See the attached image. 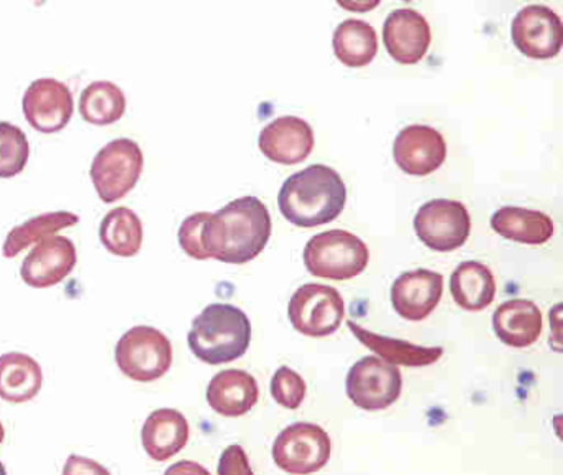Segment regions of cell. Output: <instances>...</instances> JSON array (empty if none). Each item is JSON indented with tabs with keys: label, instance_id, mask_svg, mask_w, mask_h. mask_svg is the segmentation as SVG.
<instances>
[{
	"label": "cell",
	"instance_id": "23",
	"mask_svg": "<svg viewBox=\"0 0 563 475\" xmlns=\"http://www.w3.org/2000/svg\"><path fill=\"white\" fill-rule=\"evenodd\" d=\"M490 228L506 240L522 244H543L553 236L552 218L529 208H499L490 217Z\"/></svg>",
	"mask_w": 563,
	"mask_h": 475
},
{
	"label": "cell",
	"instance_id": "31",
	"mask_svg": "<svg viewBox=\"0 0 563 475\" xmlns=\"http://www.w3.org/2000/svg\"><path fill=\"white\" fill-rule=\"evenodd\" d=\"M210 213H196L190 214L189 218L183 221L179 228V243L180 247L189 254L194 259H209L202 244V230L203 224L209 220Z\"/></svg>",
	"mask_w": 563,
	"mask_h": 475
},
{
	"label": "cell",
	"instance_id": "19",
	"mask_svg": "<svg viewBox=\"0 0 563 475\" xmlns=\"http://www.w3.org/2000/svg\"><path fill=\"white\" fill-rule=\"evenodd\" d=\"M190 428L186 416L177 409H156L147 416L141 432L144 449L153 461H169L189 442Z\"/></svg>",
	"mask_w": 563,
	"mask_h": 475
},
{
	"label": "cell",
	"instance_id": "29",
	"mask_svg": "<svg viewBox=\"0 0 563 475\" xmlns=\"http://www.w3.org/2000/svg\"><path fill=\"white\" fill-rule=\"evenodd\" d=\"M31 155L27 135L19 125L0 122V178L21 174Z\"/></svg>",
	"mask_w": 563,
	"mask_h": 475
},
{
	"label": "cell",
	"instance_id": "20",
	"mask_svg": "<svg viewBox=\"0 0 563 475\" xmlns=\"http://www.w3.org/2000/svg\"><path fill=\"white\" fill-rule=\"evenodd\" d=\"M493 327L500 342L523 349L539 340L543 327L542 312L532 300H507L494 312Z\"/></svg>",
	"mask_w": 563,
	"mask_h": 475
},
{
	"label": "cell",
	"instance_id": "17",
	"mask_svg": "<svg viewBox=\"0 0 563 475\" xmlns=\"http://www.w3.org/2000/svg\"><path fill=\"white\" fill-rule=\"evenodd\" d=\"M384 43L395 62L415 65L430 48V23L417 10H394L384 23Z\"/></svg>",
	"mask_w": 563,
	"mask_h": 475
},
{
	"label": "cell",
	"instance_id": "10",
	"mask_svg": "<svg viewBox=\"0 0 563 475\" xmlns=\"http://www.w3.org/2000/svg\"><path fill=\"white\" fill-rule=\"evenodd\" d=\"M401 372L378 356L358 360L347 373L345 389L351 401L365 411H380L400 398Z\"/></svg>",
	"mask_w": 563,
	"mask_h": 475
},
{
	"label": "cell",
	"instance_id": "22",
	"mask_svg": "<svg viewBox=\"0 0 563 475\" xmlns=\"http://www.w3.org/2000/svg\"><path fill=\"white\" fill-rule=\"evenodd\" d=\"M496 289L493 273L479 261H464L451 274V296L464 310L477 312L486 309L493 303Z\"/></svg>",
	"mask_w": 563,
	"mask_h": 475
},
{
	"label": "cell",
	"instance_id": "21",
	"mask_svg": "<svg viewBox=\"0 0 563 475\" xmlns=\"http://www.w3.org/2000/svg\"><path fill=\"white\" fill-rule=\"evenodd\" d=\"M44 385V373L37 360L21 352L0 356V398L9 402L34 399Z\"/></svg>",
	"mask_w": 563,
	"mask_h": 475
},
{
	"label": "cell",
	"instance_id": "9",
	"mask_svg": "<svg viewBox=\"0 0 563 475\" xmlns=\"http://www.w3.org/2000/svg\"><path fill=\"white\" fill-rule=\"evenodd\" d=\"M415 233L421 243L438 253H450L466 243L471 217L461 201L437 198L421 205L413 220Z\"/></svg>",
	"mask_w": 563,
	"mask_h": 475
},
{
	"label": "cell",
	"instance_id": "2",
	"mask_svg": "<svg viewBox=\"0 0 563 475\" xmlns=\"http://www.w3.org/2000/svg\"><path fill=\"white\" fill-rule=\"evenodd\" d=\"M347 188L339 172L314 164L296 172L283 184L278 207L289 223L314 228L331 223L342 213Z\"/></svg>",
	"mask_w": 563,
	"mask_h": 475
},
{
	"label": "cell",
	"instance_id": "27",
	"mask_svg": "<svg viewBox=\"0 0 563 475\" xmlns=\"http://www.w3.org/2000/svg\"><path fill=\"white\" fill-rule=\"evenodd\" d=\"M126 111V96L111 81H95L80 96V114L95 125L114 124Z\"/></svg>",
	"mask_w": 563,
	"mask_h": 475
},
{
	"label": "cell",
	"instance_id": "26",
	"mask_svg": "<svg viewBox=\"0 0 563 475\" xmlns=\"http://www.w3.org/2000/svg\"><path fill=\"white\" fill-rule=\"evenodd\" d=\"M143 223L131 208L118 207L104 214L100 224L103 246L117 256L131 257L143 246Z\"/></svg>",
	"mask_w": 563,
	"mask_h": 475
},
{
	"label": "cell",
	"instance_id": "15",
	"mask_svg": "<svg viewBox=\"0 0 563 475\" xmlns=\"http://www.w3.org/2000/svg\"><path fill=\"white\" fill-rule=\"evenodd\" d=\"M443 296V276L430 269L400 274L390 290L391 306L404 319L418 322L427 319Z\"/></svg>",
	"mask_w": 563,
	"mask_h": 475
},
{
	"label": "cell",
	"instance_id": "35",
	"mask_svg": "<svg viewBox=\"0 0 563 475\" xmlns=\"http://www.w3.org/2000/svg\"><path fill=\"white\" fill-rule=\"evenodd\" d=\"M5 439V429L4 426H2V422H0V444L4 442Z\"/></svg>",
	"mask_w": 563,
	"mask_h": 475
},
{
	"label": "cell",
	"instance_id": "36",
	"mask_svg": "<svg viewBox=\"0 0 563 475\" xmlns=\"http://www.w3.org/2000/svg\"><path fill=\"white\" fill-rule=\"evenodd\" d=\"M0 475H8V471H5V465L0 462Z\"/></svg>",
	"mask_w": 563,
	"mask_h": 475
},
{
	"label": "cell",
	"instance_id": "25",
	"mask_svg": "<svg viewBox=\"0 0 563 475\" xmlns=\"http://www.w3.org/2000/svg\"><path fill=\"white\" fill-rule=\"evenodd\" d=\"M335 56L349 68H362L375 58L378 52V38L374 26L364 20H344L335 29L332 38Z\"/></svg>",
	"mask_w": 563,
	"mask_h": 475
},
{
	"label": "cell",
	"instance_id": "3",
	"mask_svg": "<svg viewBox=\"0 0 563 475\" xmlns=\"http://www.w3.org/2000/svg\"><path fill=\"white\" fill-rule=\"evenodd\" d=\"M252 342V322L232 303H210L192 322L189 346L209 365H222L245 355Z\"/></svg>",
	"mask_w": 563,
	"mask_h": 475
},
{
	"label": "cell",
	"instance_id": "18",
	"mask_svg": "<svg viewBox=\"0 0 563 475\" xmlns=\"http://www.w3.org/2000/svg\"><path fill=\"white\" fill-rule=\"evenodd\" d=\"M260 388L255 376L243 369H223L210 379L207 401L210 408L227 418L246 415L258 402Z\"/></svg>",
	"mask_w": 563,
	"mask_h": 475
},
{
	"label": "cell",
	"instance_id": "28",
	"mask_svg": "<svg viewBox=\"0 0 563 475\" xmlns=\"http://www.w3.org/2000/svg\"><path fill=\"white\" fill-rule=\"evenodd\" d=\"M78 220L80 218L75 213H70V211H54V213H45L41 214V217L32 218V220L25 221V223L14 228L8 234V240H5L4 244V256L15 257L25 247L55 236L58 231L65 230V228L75 227Z\"/></svg>",
	"mask_w": 563,
	"mask_h": 475
},
{
	"label": "cell",
	"instance_id": "33",
	"mask_svg": "<svg viewBox=\"0 0 563 475\" xmlns=\"http://www.w3.org/2000/svg\"><path fill=\"white\" fill-rule=\"evenodd\" d=\"M64 475H111V472L93 459L74 454L65 462Z\"/></svg>",
	"mask_w": 563,
	"mask_h": 475
},
{
	"label": "cell",
	"instance_id": "11",
	"mask_svg": "<svg viewBox=\"0 0 563 475\" xmlns=\"http://www.w3.org/2000/svg\"><path fill=\"white\" fill-rule=\"evenodd\" d=\"M510 36L517 49L529 58H555L562 49V20L550 7L527 5L514 16Z\"/></svg>",
	"mask_w": 563,
	"mask_h": 475
},
{
	"label": "cell",
	"instance_id": "16",
	"mask_svg": "<svg viewBox=\"0 0 563 475\" xmlns=\"http://www.w3.org/2000/svg\"><path fill=\"white\" fill-rule=\"evenodd\" d=\"M258 145L269 161L295 165L306 161L311 154L314 148V132L305 119L283 115L260 132Z\"/></svg>",
	"mask_w": 563,
	"mask_h": 475
},
{
	"label": "cell",
	"instance_id": "32",
	"mask_svg": "<svg viewBox=\"0 0 563 475\" xmlns=\"http://www.w3.org/2000/svg\"><path fill=\"white\" fill-rule=\"evenodd\" d=\"M219 475H255L242 445L233 444L220 455Z\"/></svg>",
	"mask_w": 563,
	"mask_h": 475
},
{
	"label": "cell",
	"instance_id": "24",
	"mask_svg": "<svg viewBox=\"0 0 563 475\" xmlns=\"http://www.w3.org/2000/svg\"><path fill=\"white\" fill-rule=\"evenodd\" d=\"M347 327L355 336L372 352L377 353L378 358L390 365L424 366L438 362L443 355L441 346H421L405 340L390 339V336L377 335L365 330L364 327L347 320Z\"/></svg>",
	"mask_w": 563,
	"mask_h": 475
},
{
	"label": "cell",
	"instance_id": "13",
	"mask_svg": "<svg viewBox=\"0 0 563 475\" xmlns=\"http://www.w3.org/2000/svg\"><path fill=\"white\" fill-rule=\"evenodd\" d=\"M394 158L405 174L424 177L443 165L446 142L441 132L430 125H408L395 139Z\"/></svg>",
	"mask_w": 563,
	"mask_h": 475
},
{
	"label": "cell",
	"instance_id": "6",
	"mask_svg": "<svg viewBox=\"0 0 563 475\" xmlns=\"http://www.w3.org/2000/svg\"><path fill=\"white\" fill-rule=\"evenodd\" d=\"M144 155L137 142L114 139L104 145L91 164V181L104 203L126 197L143 174Z\"/></svg>",
	"mask_w": 563,
	"mask_h": 475
},
{
	"label": "cell",
	"instance_id": "14",
	"mask_svg": "<svg viewBox=\"0 0 563 475\" xmlns=\"http://www.w3.org/2000/svg\"><path fill=\"white\" fill-rule=\"evenodd\" d=\"M77 266V247L64 236H52L37 243L21 267L25 284L35 289L60 284Z\"/></svg>",
	"mask_w": 563,
	"mask_h": 475
},
{
	"label": "cell",
	"instance_id": "12",
	"mask_svg": "<svg viewBox=\"0 0 563 475\" xmlns=\"http://www.w3.org/2000/svg\"><path fill=\"white\" fill-rule=\"evenodd\" d=\"M22 108L32 128L44 134H54L67 128L70 122L74 115V95L58 79H35L25 91Z\"/></svg>",
	"mask_w": 563,
	"mask_h": 475
},
{
	"label": "cell",
	"instance_id": "8",
	"mask_svg": "<svg viewBox=\"0 0 563 475\" xmlns=\"http://www.w3.org/2000/svg\"><path fill=\"white\" fill-rule=\"evenodd\" d=\"M345 303L338 289L325 284H305L292 294L288 317L298 332L308 336L332 335L341 327Z\"/></svg>",
	"mask_w": 563,
	"mask_h": 475
},
{
	"label": "cell",
	"instance_id": "34",
	"mask_svg": "<svg viewBox=\"0 0 563 475\" xmlns=\"http://www.w3.org/2000/svg\"><path fill=\"white\" fill-rule=\"evenodd\" d=\"M164 475H212L203 465L194 461H180L170 465Z\"/></svg>",
	"mask_w": 563,
	"mask_h": 475
},
{
	"label": "cell",
	"instance_id": "4",
	"mask_svg": "<svg viewBox=\"0 0 563 475\" xmlns=\"http://www.w3.org/2000/svg\"><path fill=\"white\" fill-rule=\"evenodd\" d=\"M368 257L367 244L345 230L316 234L302 253L306 269L312 276L332 280H347L364 273Z\"/></svg>",
	"mask_w": 563,
	"mask_h": 475
},
{
	"label": "cell",
	"instance_id": "1",
	"mask_svg": "<svg viewBox=\"0 0 563 475\" xmlns=\"http://www.w3.org/2000/svg\"><path fill=\"white\" fill-rule=\"evenodd\" d=\"M272 236L268 208L256 197H242L210 213L203 224L202 244L207 256L227 264L255 259Z\"/></svg>",
	"mask_w": 563,
	"mask_h": 475
},
{
	"label": "cell",
	"instance_id": "5",
	"mask_svg": "<svg viewBox=\"0 0 563 475\" xmlns=\"http://www.w3.org/2000/svg\"><path fill=\"white\" fill-rule=\"evenodd\" d=\"M114 356L124 375L134 382L151 383L169 372L173 345L161 330L137 325L121 336Z\"/></svg>",
	"mask_w": 563,
	"mask_h": 475
},
{
	"label": "cell",
	"instance_id": "30",
	"mask_svg": "<svg viewBox=\"0 0 563 475\" xmlns=\"http://www.w3.org/2000/svg\"><path fill=\"white\" fill-rule=\"evenodd\" d=\"M272 395L286 409H298L306 398V382L295 369L282 366L273 375Z\"/></svg>",
	"mask_w": 563,
	"mask_h": 475
},
{
	"label": "cell",
	"instance_id": "7",
	"mask_svg": "<svg viewBox=\"0 0 563 475\" xmlns=\"http://www.w3.org/2000/svg\"><path fill=\"white\" fill-rule=\"evenodd\" d=\"M331 438L321 426L296 422L279 432L273 444V461L291 475L321 471L331 459Z\"/></svg>",
	"mask_w": 563,
	"mask_h": 475
}]
</instances>
